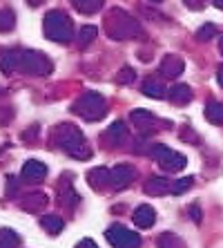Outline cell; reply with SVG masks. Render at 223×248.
<instances>
[{
    "label": "cell",
    "instance_id": "cell-15",
    "mask_svg": "<svg viewBox=\"0 0 223 248\" xmlns=\"http://www.w3.org/2000/svg\"><path fill=\"white\" fill-rule=\"evenodd\" d=\"M170 190H172V186L165 177H156L154 174V177H149V179L145 181V192H148L149 197H163Z\"/></svg>",
    "mask_w": 223,
    "mask_h": 248
},
{
    "label": "cell",
    "instance_id": "cell-32",
    "mask_svg": "<svg viewBox=\"0 0 223 248\" xmlns=\"http://www.w3.org/2000/svg\"><path fill=\"white\" fill-rule=\"evenodd\" d=\"M76 248H98V246H96V242H94V239L85 237V239H80V242L76 244Z\"/></svg>",
    "mask_w": 223,
    "mask_h": 248
},
{
    "label": "cell",
    "instance_id": "cell-16",
    "mask_svg": "<svg viewBox=\"0 0 223 248\" xmlns=\"http://www.w3.org/2000/svg\"><path fill=\"white\" fill-rule=\"evenodd\" d=\"M87 184L92 186L94 190H103V188H107L109 186V170L105 166H98V168H94V170H89V174H87Z\"/></svg>",
    "mask_w": 223,
    "mask_h": 248
},
{
    "label": "cell",
    "instance_id": "cell-6",
    "mask_svg": "<svg viewBox=\"0 0 223 248\" xmlns=\"http://www.w3.org/2000/svg\"><path fill=\"white\" fill-rule=\"evenodd\" d=\"M52 69H54L52 61L43 52H36V49L20 52V72H25V74L47 76V74H52Z\"/></svg>",
    "mask_w": 223,
    "mask_h": 248
},
{
    "label": "cell",
    "instance_id": "cell-28",
    "mask_svg": "<svg viewBox=\"0 0 223 248\" xmlns=\"http://www.w3.org/2000/svg\"><path fill=\"white\" fill-rule=\"evenodd\" d=\"M214 36H217V27L208 23V25H203V27L196 31V41H199V43H208L210 38H214Z\"/></svg>",
    "mask_w": 223,
    "mask_h": 248
},
{
    "label": "cell",
    "instance_id": "cell-27",
    "mask_svg": "<svg viewBox=\"0 0 223 248\" xmlns=\"http://www.w3.org/2000/svg\"><path fill=\"white\" fill-rule=\"evenodd\" d=\"M194 186V177H181V179H177L174 184H172V195H183L185 190H190Z\"/></svg>",
    "mask_w": 223,
    "mask_h": 248
},
{
    "label": "cell",
    "instance_id": "cell-18",
    "mask_svg": "<svg viewBox=\"0 0 223 248\" xmlns=\"http://www.w3.org/2000/svg\"><path fill=\"white\" fill-rule=\"evenodd\" d=\"M72 5L78 14H96L101 12V7H103V0H72Z\"/></svg>",
    "mask_w": 223,
    "mask_h": 248
},
{
    "label": "cell",
    "instance_id": "cell-34",
    "mask_svg": "<svg viewBox=\"0 0 223 248\" xmlns=\"http://www.w3.org/2000/svg\"><path fill=\"white\" fill-rule=\"evenodd\" d=\"M36 134H38V127H34V130H27V132H25V134H23V139H29V137L34 139V137H36Z\"/></svg>",
    "mask_w": 223,
    "mask_h": 248
},
{
    "label": "cell",
    "instance_id": "cell-17",
    "mask_svg": "<svg viewBox=\"0 0 223 248\" xmlns=\"http://www.w3.org/2000/svg\"><path fill=\"white\" fill-rule=\"evenodd\" d=\"M167 96H170V101L174 105H185L192 101V90L188 85H172L167 90Z\"/></svg>",
    "mask_w": 223,
    "mask_h": 248
},
{
    "label": "cell",
    "instance_id": "cell-24",
    "mask_svg": "<svg viewBox=\"0 0 223 248\" xmlns=\"http://www.w3.org/2000/svg\"><path fill=\"white\" fill-rule=\"evenodd\" d=\"M40 226H43L47 232H52V235H58V232L63 231L65 221L60 219V217H56V215H45V217L40 219Z\"/></svg>",
    "mask_w": 223,
    "mask_h": 248
},
{
    "label": "cell",
    "instance_id": "cell-29",
    "mask_svg": "<svg viewBox=\"0 0 223 248\" xmlns=\"http://www.w3.org/2000/svg\"><path fill=\"white\" fill-rule=\"evenodd\" d=\"M134 76H136V72L132 67H123L119 72V76H116V83H120V85H127V83L134 81Z\"/></svg>",
    "mask_w": 223,
    "mask_h": 248
},
{
    "label": "cell",
    "instance_id": "cell-13",
    "mask_svg": "<svg viewBox=\"0 0 223 248\" xmlns=\"http://www.w3.org/2000/svg\"><path fill=\"white\" fill-rule=\"evenodd\" d=\"M47 202H49V197H47L45 192H34V195H27L23 202H20V208L27 210V213H43Z\"/></svg>",
    "mask_w": 223,
    "mask_h": 248
},
{
    "label": "cell",
    "instance_id": "cell-4",
    "mask_svg": "<svg viewBox=\"0 0 223 248\" xmlns=\"http://www.w3.org/2000/svg\"><path fill=\"white\" fill-rule=\"evenodd\" d=\"M107 34L112 36V38H116V41H125V38H136L138 34H141V25H138V20L134 16H130L127 12H123V9H112L107 16Z\"/></svg>",
    "mask_w": 223,
    "mask_h": 248
},
{
    "label": "cell",
    "instance_id": "cell-40",
    "mask_svg": "<svg viewBox=\"0 0 223 248\" xmlns=\"http://www.w3.org/2000/svg\"><path fill=\"white\" fill-rule=\"evenodd\" d=\"M152 2H161V0H152Z\"/></svg>",
    "mask_w": 223,
    "mask_h": 248
},
{
    "label": "cell",
    "instance_id": "cell-23",
    "mask_svg": "<svg viewBox=\"0 0 223 248\" xmlns=\"http://www.w3.org/2000/svg\"><path fill=\"white\" fill-rule=\"evenodd\" d=\"M20 246V237L12 228H0V248H18Z\"/></svg>",
    "mask_w": 223,
    "mask_h": 248
},
{
    "label": "cell",
    "instance_id": "cell-33",
    "mask_svg": "<svg viewBox=\"0 0 223 248\" xmlns=\"http://www.w3.org/2000/svg\"><path fill=\"white\" fill-rule=\"evenodd\" d=\"M190 217H192V219L199 224V221H201V210H199V206H192V208H190Z\"/></svg>",
    "mask_w": 223,
    "mask_h": 248
},
{
    "label": "cell",
    "instance_id": "cell-1",
    "mask_svg": "<svg viewBox=\"0 0 223 248\" xmlns=\"http://www.w3.org/2000/svg\"><path fill=\"white\" fill-rule=\"evenodd\" d=\"M54 141H56V145L60 150H65L74 159H89L92 156V150H89L83 132L76 125H72V123H60L54 130Z\"/></svg>",
    "mask_w": 223,
    "mask_h": 248
},
{
    "label": "cell",
    "instance_id": "cell-35",
    "mask_svg": "<svg viewBox=\"0 0 223 248\" xmlns=\"http://www.w3.org/2000/svg\"><path fill=\"white\" fill-rule=\"evenodd\" d=\"M217 78H219V85L223 87V65L219 67V72H217Z\"/></svg>",
    "mask_w": 223,
    "mask_h": 248
},
{
    "label": "cell",
    "instance_id": "cell-12",
    "mask_svg": "<svg viewBox=\"0 0 223 248\" xmlns=\"http://www.w3.org/2000/svg\"><path fill=\"white\" fill-rule=\"evenodd\" d=\"M130 121L138 127V132L148 134L149 130H154V123H156V116L148 110H134L130 114Z\"/></svg>",
    "mask_w": 223,
    "mask_h": 248
},
{
    "label": "cell",
    "instance_id": "cell-8",
    "mask_svg": "<svg viewBox=\"0 0 223 248\" xmlns=\"http://www.w3.org/2000/svg\"><path fill=\"white\" fill-rule=\"evenodd\" d=\"M134 179H136V170L132 166H127V163H120V166L109 170V186L114 190H125L127 186H132Z\"/></svg>",
    "mask_w": 223,
    "mask_h": 248
},
{
    "label": "cell",
    "instance_id": "cell-5",
    "mask_svg": "<svg viewBox=\"0 0 223 248\" xmlns=\"http://www.w3.org/2000/svg\"><path fill=\"white\" fill-rule=\"evenodd\" d=\"M148 155L152 156V159H156L159 166L163 168L165 172H178V170H183V168L188 166L185 155L172 150V148H165L163 143H152L149 145V150H148Z\"/></svg>",
    "mask_w": 223,
    "mask_h": 248
},
{
    "label": "cell",
    "instance_id": "cell-25",
    "mask_svg": "<svg viewBox=\"0 0 223 248\" xmlns=\"http://www.w3.org/2000/svg\"><path fill=\"white\" fill-rule=\"evenodd\" d=\"M96 34H98V29H96V27H92V25H85V27H80L78 38H76V43H78L80 49L89 45V43H92L94 38H96Z\"/></svg>",
    "mask_w": 223,
    "mask_h": 248
},
{
    "label": "cell",
    "instance_id": "cell-39",
    "mask_svg": "<svg viewBox=\"0 0 223 248\" xmlns=\"http://www.w3.org/2000/svg\"><path fill=\"white\" fill-rule=\"evenodd\" d=\"M2 94H5V90H2V87H0V96H2Z\"/></svg>",
    "mask_w": 223,
    "mask_h": 248
},
{
    "label": "cell",
    "instance_id": "cell-22",
    "mask_svg": "<svg viewBox=\"0 0 223 248\" xmlns=\"http://www.w3.org/2000/svg\"><path fill=\"white\" fill-rule=\"evenodd\" d=\"M203 114H206V119L210 123H223V103H219V101H210V103L206 105Z\"/></svg>",
    "mask_w": 223,
    "mask_h": 248
},
{
    "label": "cell",
    "instance_id": "cell-21",
    "mask_svg": "<svg viewBox=\"0 0 223 248\" xmlns=\"http://www.w3.org/2000/svg\"><path fill=\"white\" fill-rule=\"evenodd\" d=\"M156 246L159 248H185V242L174 232H163L156 239Z\"/></svg>",
    "mask_w": 223,
    "mask_h": 248
},
{
    "label": "cell",
    "instance_id": "cell-37",
    "mask_svg": "<svg viewBox=\"0 0 223 248\" xmlns=\"http://www.w3.org/2000/svg\"><path fill=\"white\" fill-rule=\"evenodd\" d=\"M27 2H29V5H34V7H38L40 2H43V0H27Z\"/></svg>",
    "mask_w": 223,
    "mask_h": 248
},
{
    "label": "cell",
    "instance_id": "cell-38",
    "mask_svg": "<svg viewBox=\"0 0 223 248\" xmlns=\"http://www.w3.org/2000/svg\"><path fill=\"white\" fill-rule=\"evenodd\" d=\"M219 47H221V54H223V36H221V41H219Z\"/></svg>",
    "mask_w": 223,
    "mask_h": 248
},
{
    "label": "cell",
    "instance_id": "cell-36",
    "mask_svg": "<svg viewBox=\"0 0 223 248\" xmlns=\"http://www.w3.org/2000/svg\"><path fill=\"white\" fill-rule=\"evenodd\" d=\"M212 5L217 7V9H223V0H212Z\"/></svg>",
    "mask_w": 223,
    "mask_h": 248
},
{
    "label": "cell",
    "instance_id": "cell-26",
    "mask_svg": "<svg viewBox=\"0 0 223 248\" xmlns=\"http://www.w3.org/2000/svg\"><path fill=\"white\" fill-rule=\"evenodd\" d=\"M16 25V14L12 9H0V31H12Z\"/></svg>",
    "mask_w": 223,
    "mask_h": 248
},
{
    "label": "cell",
    "instance_id": "cell-14",
    "mask_svg": "<svg viewBox=\"0 0 223 248\" xmlns=\"http://www.w3.org/2000/svg\"><path fill=\"white\" fill-rule=\"evenodd\" d=\"M156 221V213L154 208L148 206V203H143V206H138L136 210H134V224L138 226V228H152Z\"/></svg>",
    "mask_w": 223,
    "mask_h": 248
},
{
    "label": "cell",
    "instance_id": "cell-31",
    "mask_svg": "<svg viewBox=\"0 0 223 248\" xmlns=\"http://www.w3.org/2000/svg\"><path fill=\"white\" fill-rule=\"evenodd\" d=\"M185 7H190V9L199 12V9H203V7H206V0H185Z\"/></svg>",
    "mask_w": 223,
    "mask_h": 248
},
{
    "label": "cell",
    "instance_id": "cell-7",
    "mask_svg": "<svg viewBox=\"0 0 223 248\" xmlns=\"http://www.w3.org/2000/svg\"><path fill=\"white\" fill-rule=\"evenodd\" d=\"M105 237H107V242L114 248H141V235L120 224L109 226Z\"/></svg>",
    "mask_w": 223,
    "mask_h": 248
},
{
    "label": "cell",
    "instance_id": "cell-2",
    "mask_svg": "<svg viewBox=\"0 0 223 248\" xmlns=\"http://www.w3.org/2000/svg\"><path fill=\"white\" fill-rule=\"evenodd\" d=\"M72 112L80 119H85V121H101L107 114V101L98 92H85L74 101Z\"/></svg>",
    "mask_w": 223,
    "mask_h": 248
},
{
    "label": "cell",
    "instance_id": "cell-30",
    "mask_svg": "<svg viewBox=\"0 0 223 248\" xmlns=\"http://www.w3.org/2000/svg\"><path fill=\"white\" fill-rule=\"evenodd\" d=\"M12 119H14V108H9V105L0 108V125H7Z\"/></svg>",
    "mask_w": 223,
    "mask_h": 248
},
{
    "label": "cell",
    "instance_id": "cell-9",
    "mask_svg": "<svg viewBox=\"0 0 223 248\" xmlns=\"http://www.w3.org/2000/svg\"><path fill=\"white\" fill-rule=\"evenodd\" d=\"M23 179L29 181V184H40V181L47 177V166L43 161H36V159H31V161H27L23 166Z\"/></svg>",
    "mask_w": 223,
    "mask_h": 248
},
{
    "label": "cell",
    "instance_id": "cell-11",
    "mask_svg": "<svg viewBox=\"0 0 223 248\" xmlns=\"http://www.w3.org/2000/svg\"><path fill=\"white\" fill-rule=\"evenodd\" d=\"M0 69L5 74H14L16 69H20V52L9 49V47H0Z\"/></svg>",
    "mask_w": 223,
    "mask_h": 248
},
{
    "label": "cell",
    "instance_id": "cell-20",
    "mask_svg": "<svg viewBox=\"0 0 223 248\" xmlns=\"http://www.w3.org/2000/svg\"><path fill=\"white\" fill-rule=\"evenodd\" d=\"M107 139L112 143H120L127 139V125L123 121H114L112 125L107 127Z\"/></svg>",
    "mask_w": 223,
    "mask_h": 248
},
{
    "label": "cell",
    "instance_id": "cell-10",
    "mask_svg": "<svg viewBox=\"0 0 223 248\" xmlns=\"http://www.w3.org/2000/svg\"><path fill=\"white\" fill-rule=\"evenodd\" d=\"M161 74L167 76V78H177V76L183 74V69H185V63H183V58H178L174 56V54H167L163 61H161Z\"/></svg>",
    "mask_w": 223,
    "mask_h": 248
},
{
    "label": "cell",
    "instance_id": "cell-3",
    "mask_svg": "<svg viewBox=\"0 0 223 248\" xmlns=\"http://www.w3.org/2000/svg\"><path fill=\"white\" fill-rule=\"evenodd\" d=\"M43 27H45V36L54 43H69L74 38V23L60 9H54L47 14L43 20Z\"/></svg>",
    "mask_w": 223,
    "mask_h": 248
},
{
    "label": "cell",
    "instance_id": "cell-19",
    "mask_svg": "<svg viewBox=\"0 0 223 248\" xmlns=\"http://www.w3.org/2000/svg\"><path fill=\"white\" fill-rule=\"evenodd\" d=\"M143 94L149 98H163L165 96V87H163V83L156 81V78H148V81L143 83Z\"/></svg>",
    "mask_w": 223,
    "mask_h": 248
}]
</instances>
